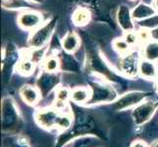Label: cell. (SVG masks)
Segmentation results:
<instances>
[{
    "label": "cell",
    "mask_w": 158,
    "mask_h": 147,
    "mask_svg": "<svg viewBox=\"0 0 158 147\" xmlns=\"http://www.w3.org/2000/svg\"><path fill=\"white\" fill-rule=\"evenodd\" d=\"M150 94L145 91L133 90L120 95L117 99L112 103V108L115 111H125L129 109H134L139 103L148 99Z\"/></svg>",
    "instance_id": "52a82bcc"
},
{
    "label": "cell",
    "mask_w": 158,
    "mask_h": 147,
    "mask_svg": "<svg viewBox=\"0 0 158 147\" xmlns=\"http://www.w3.org/2000/svg\"><path fill=\"white\" fill-rule=\"evenodd\" d=\"M117 24L124 32L135 31V20L132 15V9L127 4H121L116 12Z\"/></svg>",
    "instance_id": "7c38bea8"
},
{
    "label": "cell",
    "mask_w": 158,
    "mask_h": 147,
    "mask_svg": "<svg viewBox=\"0 0 158 147\" xmlns=\"http://www.w3.org/2000/svg\"><path fill=\"white\" fill-rule=\"evenodd\" d=\"M86 67L89 72L99 76L109 83H117L119 80L103 57L95 51H90L86 56Z\"/></svg>",
    "instance_id": "5b68a950"
},
{
    "label": "cell",
    "mask_w": 158,
    "mask_h": 147,
    "mask_svg": "<svg viewBox=\"0 0 158 147\" xmlns=\"http://www.w3.org/2000/svg\"><path fill=\"white\" fill-rule=\"evenodd\" d=\"M141 58L143 57L139 51L130 50L128 53L120 56L117 63V69L126 78H137L139 76V69Z\"/></svg>",
    "instance_id": "8992f818"
},
{
    "label": "cell",
    "mask_w": 158,
    "mask_h": 147,
    "mask_svg": "<svg viewBox=\"0 0 158 147\" xmlns=\"http://www.w3.org/2000/svg\"><path fill=\"white\" fill-rule=\"evenodd\" d=\"M44 16L42 13L39 12L35 10H26L23 11L17 19L18 26L22 30L32 31L39 27H40L42 24H44Z\"/></svg>",
    "instance_id": "8fae6325"
},
{
    "label": "cell",
    "mask_w": 158,
    "mask_h": 147,
    "mask_svg": "<svg viewBox=\"0 0 158 147\" xmlns=\"http://www.w3.org/2000/svg\"><path fill=\"white\" fill-rule=\"evenodd\" d=\"M30 1L31 2V3H35V4H40V3H42L44 0H30Z\"/></svg>",
    "instance_id": "1f68e13d"
},
{
    "label": "cell",
    "mask_w": 158,
    "mask_h": 147,
    "mask_svg": "<svg viewBox=\"0 0 158 147\" xmlns=\"http://www.w3.org/2000/svg\"><path fill=\"white\" fill-rule=\"evenodd\" d=\"M139 75L145 80H156L158 78V67L156 63L141 58Z\"/></svg>",
    "instance_id": "2e32d148"
},
{
    "label": "cell",
    "mask_w": 158,
    "mask_h": 147,
    "mask_svg": "<svg viewBox=\"0 0 158 147\" xmlns=\"http://www.w3.org/2000/svg\"><path fill=\"white\" fill-rule=\"evenodd\" d=\"M19 92L23 101L30 106H35L41 98V94L39 88L35 85L25 84L20 88Z\"/></svg>",
    "instance_id": "4fadbf2b"
},
{
    "label": "cell",
    "mask_w": 158,
    "mask_h": 147,
    "mask_svg": "<svg viewBox=\"0 0 158 147\" xmlns=\"http://www.w3.org/2000/svg\"><path fill=\"white\" fill-rule=\"evenodd\" d=\"M137 32H138L139 40L141 43H143V44H144V43H146V42H148L149 40H151V37H150V30L139 28V30Z\"/></svg>",
    "instance_id": "83f0119b"
},
{
    "label": "cell",
    "mask_w": 158,
    "mask_h": 147,
    "mask_svg": "<svg viewBox=\"0 0 158 147\" xmlns=\"http://www.w3.org/2000/svg\"><path fill=\"white\" fill-rule=\"evenodd\" d=\"M131 147H148L143 140H135L134 142L131 144Z\"/></svg>",
    "instance_id": "f1b7e54d"
},
{
    "label": "cell",
    "mask_w": 158,
    "mask_h": 147,
    "mask_svg": "<svg viewBox=\"0 0 158 147\" xmlns=\"http://www.w3.org/2000/svg\"><path fill=\"white\" fill-rule=\"evenodd\" d=\"M61 110L55 108V107H47V108H41L36 110L35 113V120L36 124L40 127L45 129H56L57 122Z\"/></svg>",
    "instance_id": "30bf717a"
},
{
    "label": "cell",
    "mask_w": 158,
    "mask_h": 147,
    "mask_svg": "<svg viewBox=\"0 0 158 147\" xmlns=\"http://www.w3.org/2000/svg\"><path fill=\"white\" fill-rule=\"evenodd\" d=\"M41 69L49 73H58L60 71V59L56 54L47 55L41 62Z\"/></svg>",
    "instance_id": "603a6c76"
},
{
    "label": "cell",
    "mask_w": 158,
    "mask_h": 147,
    "mask_svg": "<svg viewBox=\"0 0 158 147\" xmlns=\"http://www.w3.org/2000/svg\"><path fill=\"white\" fill-rule=\"evenodd\" d=\"M150 37L151 40L158 41V28L150 30Z\"/></svg>",
    "instance_id": "f546056e"
},
{
    "label": "cell",
    "mask_w": 158,
    "mask_h": 147,
    "mask_svg": "<svg viewBox=\"0 0 158 147\" xmlns=\"http://www.w3.org/2000/svg\"><path fill=\"white\" fill-rule=\"evenodd\" d=\"M155 88H156V90H157V92H158V78L156 79V83H155Z\"/></svg>",
    "instance_id": "836d02e7"
},
{
    "label": "cell",
    "mask_w": 158,
    "mask_h": 147,
    "mask_svg": "<svg viewBox=\"0 0 158 147\" xmlns=\"http://www.w3.org/2000/svg\"><path fill=\"white\" fill-rule=\"evenodd\" d=\"M149 147H158V140L157 141H154V142H152Z\"/></svg>",
    "instance_id": "d6a6232c"
},
{
    "label": "cell",
    "mask_w": 158,
    "mask_h": 147,
    "mask_svg": "<svg viewBox=\"0 0 158 147\" xmlns=\"http://www.w3.org/2000/svg\"><path fill=\"white\" fill-rule=\"evenodd\" d=\"M123 37H124V39L131 45V47L135 46L139 41V36H138V32L135 31H131L125 32Z\"/></svg>",
    "instance_id": "4316f807"
},
{
    "label": "cell",
    "mask_w": 158,
    "mask_h": 147,
    "mask_svg": "<svg viewBox=\"0 0 158 147\" xmlns=\"http://www.w3.org/2000/svg\"><path fill=\"white\" fill-rule=\"evenodd\" d=\"M90 88L88 86H76L71 90V100L76 104L85 105L90 98Z\"/></svg>",
    "instance_id": "ac0fdd59"
},
{
    "label": "cell",
    "mask_w": 158,
    "mask_h": 147,
    "mask_svg": "<svg viewBox=\"0 0 158 147\" xmlns=\"http://www.w3.org/2000/svg\"><path fill=\"white\" fill-rule=\"evenodd\" d=\"M158 108V100L145 99L133 109L132 117L135 126H143L152 119Z\"/></svg>",
    "instance_id": "ba28073f"
},
{
    "label": "cell",
    "mask_w": 158,
    "mask_h": 147,
    "mask_svg": "<svg viewBox=\"0 0 158 147\" xmlns=\"http://www.w3.org/2000/svg\"><path fill=\"white\" fill-rule=\"evenodd\" d=\"M35 68V63L32 61L31 58L29 55H23L20 57L19 61L15 67V70L20 75L30 76L34 73Z\"/></svg>",
    "instance_id": "44dd1931"
},
{
    "label": "cell",
    "mask_w": 158,
    "mask_h": 147,
    "mask_svg": "<svg viewBox=\"0 0 158 147\" xmlns=\"http://www.w3.org/2000/svg\"><path fill=\"white\" fill-rule=\"evenodd\" d=\"M2 6L10 10H30L31 2L30 0H3Z\"/></svg>",
    "instance_id": "cb8c5ba5"
},
{
    "label": "cell",
    "mask_w": 158,
    "mask_h": 147,
    "mask_svg": "<svg viewBox=\"0 0 158 147\" xmlns=\"http://www.w3.org/2000/svg\"><path fill=\"white\" fill-rule=\"evenodd\" d=\"M152 6L154 7L156 12L158 13V0H152Z\"/></svg>",
    "instance_id": "4dcf8cb0"
},
{
    "label": "cell",
    "mask_w": 158,
    "mask_h": 147,
    "mask_svg": "<svg viewBox=\"0 0 158 147\" xmlns=\"http://www.w3.org/2000/svg\"><path fill=\"white\" fill-rule=\"evenodd\" d=\"M61 83V78L58 73H49L46 71H41L39 78L36 79L35 86L39 88L41 97H46L53 90H56Z\"/></svg>",
    "instance_id": "9c48e42d"
},
{
    "label": "cell",
    "mask_w": 158,
    "mask_h": 147,
    "mask_svg": "<svg viewBox=\"0 0 158 147\" xmlns=\"http://www.w3.org/2000/svg\"><path fill=\"white\" fill-rule=\"evenodd\" d=\"M131 1H135V0H131Z\"/></svg>",
    "instance_id": "e575fe53"
},
{
    "label": "cell",
    "mask_w": 158,
    "mask_h": 147,
    "mask_svg": "<svg viewBox=\"0 0 158 147\" xmlns=\"http://www.w3.org/2000/svg\"><path fill=\"white\" fill-rule=\"evenodd\" d=\"M89 88L91 94L85 106L113 103L119 97L115 88L110 84H107V81H90Z\"/></svg>",
    "instance_id": "277c9868"
},
{
    "label": "cell",
    "mask_w": 158,
    "mask_h": 147,
    "mask_svg": "<svg viewBox=\"0 0 158 147\" xmlns=\"http://www.w3.org/2000/svg\"><path fill=\"white\" fill-rule=\"evenodd\" d=\"M112 46L114 50L117 51L120 55L126 54L131 50V45L124 39V37H118V39H114L112 42Z\"/></svg>",
    "instance_id": "d4e9b609"
},
{
    "label": "cell",
    "mask_w": 158,
    "mask_h": 147,
    "mask_svg": "<svg viewBox=\"0 0 158 147\" xmlns=\"http://www.w3.org/2000/svg\"><path fill=\"white\" fill-rule=\"evenodd\" d=\"M71 99V90L66 86H59L55 90V99L53 106L63 111Z\"/></svg>",
    "instance_id": "ffe728a7"
},
{
    "label": "cell",
    "mask_w": 158,
    "mask_h": 147,
    "mask_svg": "<svg viewBox=\"0 0 158 147\" xmlns=\"http://www.w3.org/2000/svg\"><path fill=\"white\" fill-rule=\"evenodd\" d=\"M141 57L152 62H158V41L149 40L143 44L141 49Z\"/></svg>",
    "instance_id": "7402d4cb"
},
{
    "label": "cell",
    "mask_w": 158,
    "mask_h": 147,
    "mask_svg": "<svg viewBox=\"0 0 158 147\" xmlns=\"http://www.w3.org/2000/svg\"><path fill=\"white\" fill-rule=\"evenodd\" d=\"M95 130H96V126L92 118L85 115H81L79 117V120L76 122V124L73 125L72 128L66 130V132L62 133V134L60 135L57 140L56 147H62L64 145H66L68 142H70L72 139L80 137H84V135L86 134L96 135V133H94Z\"/></svg>",
    "instance_id": "7a4b0ae2"
},
{
    "label": "cell",
    "mask_w": 158,
    "mask_h": 147,
    "mask_svg": "<svg viewBox=\"0 0 158 147\" xmlns=\"http://www.w3.org/2000/svg\"><path fill=\"white\" fill-rule=\"evenodd\" d=\"M58 23V17H53L47 20L35 31L31 32L28 39L30 49H40L47 46L55 34V29Z\"/></svg>",
    "instance_id": "3957f363"
},
{
    "label": "cell",
    "mask_w": 158,
    "mask_h": 147,
    "mask_svg": "<svg viewBox=\"0 0 158 147\" xmlns=\"http://www.w3.org/2000/svg\"><path fill=\"white\" fill-rule=\"evenodd\" d=\"M2 132L7 134L18 133L23 127V120L20 111L12 97L6 96L1 103Z\"/></svg>",
    "instance_id": "6da1fadb"
},
{
    "label": "cell",
    "mask_w": 158,
    "mask_h": 147,
    "mask_svg": "<svg viewBox=\"0 0 158 147\" xmlns=\"http://www.w3.org/2000/svg\"><path fill=\"white\" fill-rule=\"evenodd\" d=\"M156 13V10L152 5L146 4L144 2H139L132 9V15L135 22L148 19L151 16L155 15Z\"/></svg>",
    "instance_id": "e0dca14e"
},
{
    "label": "cell",
    "mask_w": 158,
    "mask_h": 147,
    "mask_svg": "<svg viewBox=\"0 0 158 147\" xmlns=\"http://www.w3.org/2000/svg\"><path fill=\"white\" fill-rule=\"evenodd\" d=\"M137 24L139 28H143V29L152 30V29L158 28V13H156L155 15L151 16V17L148 19L137 22Z\"/></svg>",
    "instance_id": "484cf974"
},
{
    "label": "cell",
    "mask_w": 158,
    "mask_h": 147,
    "mask_svg": "<svg viewBox=\"0 0 158 147\" xmlns=\"http://www.w3.org/2000/svg\"><path fill=\"white\" fill-rule=\"evenodd\" d=\"M58 56L60 59V71L69 73L80 72V64L78 60L73 56V54L63 51L59 53Z\"/></svg>",
    "instance_id": "5bb4252c"
},
{
    "label": "cell",
    "mask_w": 158,
    "mask_h": 147,
    "mask_svg": "<svg viewBox=\"0 0 158 147\" xmlns=\"http://www.w3.org/2000/svg\"><path fill=\"white\" fill-rule=\"evenodd\" d=\"M91 20V13L89 8L85 7H79L73 12L72 22L75 26L77 27H85L88 25Z\"/></svg>",
    "instance_id": "d6986e66"
},
{
    "label": "cell",
    "mask_w": 158,
    "mask_h": 147,
    "mask_svg": "<svg viewBox=\"0 0 158 147\" xmlns=\"http://www.w3.org/2000/svg\"><path fill=\"white\" fill-rule=\"evenodd\" d=\"M61 47L63 51L73 54L81 47V39L75 31H69L61 39Z\"/></svg>",
    "instance_id": "9a60e30c"
}]
</instances>
